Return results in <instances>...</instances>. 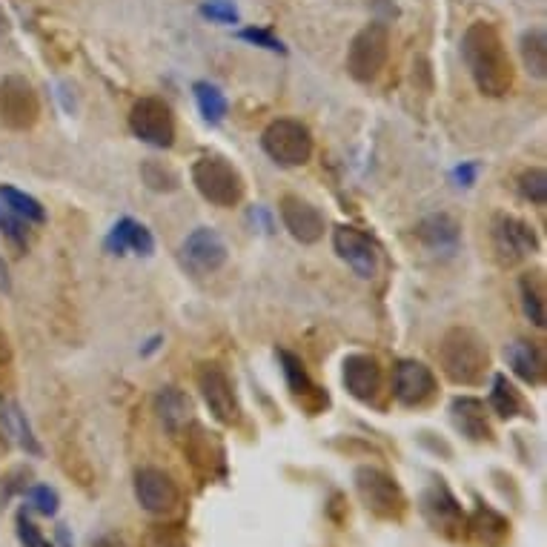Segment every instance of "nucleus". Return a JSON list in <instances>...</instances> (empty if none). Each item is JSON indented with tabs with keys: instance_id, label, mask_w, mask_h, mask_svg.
<instances>
[{
	"instance_id": "nucleus-2",
	"label": "nucleus",
	"mask_w": 547,
	"mask_h": 547,
	"mask_svg": "<svg viewBox=\"0 0 547 547\" xmlns=\"http://www.w3.org/2000/svg\"><path fill=\"white\" fill-rule=\"evenodd\" d=\"M439 364L442 373L459 387H476L490 373V350L476 330L470 327H450L439 344Z\"/></svg>"
},
{
	"instance_id": "nucleus-18",
	"label": "nucleus",
	"mask_w": 547,
	"mask_h": 547,
	"mask_svg": "<svg viewBox=\"0 0 547 547\" xmlns=\"http://www.w3.org/2000/svg\"><path fill=\"white\" fill-rule=\"evenodd\" d=\"M278 358H281V370H284V379H287L290 393L310 410V416L321 413V410L330 404V396H327L318 384H313V379L307 376L304 361L298 356H293V353H287V350H281Z\"/></svg>"
},
{
	"instance_id": "nucleus-6",
	"label": "nucleus",
	"mask_w": 547,
	"mask_h": 547,
	"mask_svg": "<svg viewBox=\"0 0 547 547\" xmlns=\"http://www.w3.org/2000/svg\"><path fill=\"white\" fill-rule=\"evenodd\" d=\"M356 490L364 507L379 519H401L407 510V499L401 493L399 482L373 464H364L356 470Z\"/></svg>"
},
{
	"instance_id": "nucleus-34",
	"label": "nucleus",
	"mask_w": 547,
	"mask_h": 547,
	"mask_svg": "<svg viewBox=\"0 0 547 547\" xmlns=\"http://www.w3.org/2000/svg\"><path fill=\"white\" fill-rule=\"evenodd\" d=\"M23 499H26V510H35L41 516H55L58 507H61L58 493L49 484H29L26 493H23Z\"/></svg>"
},
{
	"instance_id": "nucleus-9",
	"label": "nucleus",
	"mask_w": 547,
	"mask_h": 547,
	"mask_svg": "<svg viewBox=\"0 0 547 547\" xmlns=\"http://www.w3.org/2000/svg\"><path fill=\"white\" fill-rule=\"evenodd\" d=\"M490 238H493V250L499 255V261L507 267L539 253L536 230L516 215H496L493 227H490Z\"/></svg>"
},
{
	"instance_id": "nucleus-8",
	"label": "nucleus",
	"mask_w": 547,
	"mask_h": 547,
	"mask_svg": "<svg viewBox=\"0 0 547 547\" xmlns=\"http://www.w3.org/2000/svg\"><path fill=\"white\" fill-rule=\"evenodd\" d=\"M129 129L138 141L155 149H169L175 144V115L161 98H141L129 112Z\"/></svg>"
},
{
	"instance_id": "nucleus-22",
	"label": "nucleus",
	"mask_w": 547,
	"mask_h": 547,
	"mask_svg": "<svg viewBox=\"0 0 547 547\" xmlns=\"http://www.w3.org/2000/svg\"><path fill=\"white\" fill-rule=\"evenodd\" d=\"M450 413H453V424L459 427V433L467 436L470 442H490L493 439L484 401L473 399V396H462V399L453 401Z\"/></svg>"
},
{
	"instance_id": "nucleus-13",
	"label": "nucleus",
	"mask_w": 547,
	"mask_h": 547,
	"mask_svg": "<svg viewBox=\"0 0 547 547\" xmlns=\"http://www.w3.org/2000/svg\"><path fill=\"white\" fill-rule=\"evenodd\" d=\"M333 247H336L338 258L364 281L376 278L379 273V247L367 232L356 230V227H336L333 232Z\"/></svg>"
},
{
	"instance_id": "nucleus-16",
	"label": "nucleus",
	"mask_w": 547,
	"mask_h": 547,
	"mask_svg": "<svg viewBox=\"0 0 547 547\" xmlns=\"http://www.w3.org/2000/svg\"><path fill=\"white\" fill-rule=\"evenodd\" d=\"M341 379L344 387L353 399L364 401V404H376L381 396V387H384V373H381V364L376 356H367V353H353V356L344 358L341 364Z\"/></svg>"
},
{
	"instance_id": "nucleus-28",
	"label": "nucleus",
	"mask_w": 547,
	"mask_h": 547,
	"mask_svg": "<svg viewBox=\"0 0 547 547\" xmlns=\"http://www.w3.org/2000/svg\"><path fill=\"white\" fill-rule=\"evenodd\" d=\"M519 52H522V64H525L530 78H547V35L545 29H527L519 41Z\"/></svg>"
},
{
	"instance_id": "nucleus-35",
	"label": "nucleus",
	"mask_w": 547,
	"mask_h": 547,
	"mask_svg": "<svg viewBox=\"0 0 547 547\" xmlns=\"http://www.w3.org/2000/svg\"><path fill=\"white\" fill-rule=\"evenodd\" d=\"M201 15L215 23L238 21V9H235V3H232V0H207V3L201 6Z\"/></svg>"
},
{
	"instance_id": "nucleus-43",
	"label": "nucleus",
	"mask_w": 547,
	"mask_h": 547,
	"mask_svg": "<svg viewBox=\"0 0 547 547\" xmlns=\"http://www.w3.org/2000/svg\"><path fill=\"white\" fill-rule=\"evenodd\" d=\"M58 539H61V545H64V547H72V539H69V533H66L64 527L58 530Z\"/></svg>"
},
{
	"instance_id": "nucleus-19",
	"label": "nucleus",
	"mask_w": 547,
	"mask_h": 547,
	"mask_svg": "<svg viewBox=\"0 0 547 547\" xmlns=\"http://www.w3.org/2000/svg\"><path fill=\"white\" fill-rule=\"evenodd\" d=\"M155 413L169 436H181L192 424V401L178 387H161L155 396Z\"/></svg>"
},
{
	"instance_id": "nucleus-27",
	"label": "nucleus",
	"mask_w": 547,
	"mask_h": 547,
	"mask_svg": "<svg viewBox=\"0 0 547 547\" xmlns=\"http://www.w3.org/2000/svg\"><path fill=\"white\" fill-rule=\"evenodd\" d=\"M490 410L502 419H516V416H530L527 401L522 393L507 381V376H493V390H490Z\"/></svg>"
},
{
	"instance_id": "nucleus-1",
	"label": "nucleus",
	"mask_w": 547,
	"mask_h": 547,
	"mask_svg": "<svg viewBox=\"0 0 547 547\" xmlns=\"http://www.w3.org/2000/svg\"><path fill=\"white\" fill-rule=\"evenodd\" d=\"M462 58L476 89L487 98H505L513 89L516 69L507 55V46L493 23L476 21L464 29Z\"/></svg>"
},
{
	"instance_id": "nucleus-4",
	"label": "nucleus",
	"mask_w": 547,
	"mask_h": 547,
	"mask_svg": "<svg viewBox=\"0 0 547 547\" xmlns=\"http://www.w3.org/2000/svg\"><path fill=\"white\" fill-rule=\"evenodd\" d=\"M261 147L278 167H304L313 158V132L295 118H278L264 129Z\"/></svg>"
},
{
	"instance_id": "nucleus-12",
	"label": "nucleus",
	"mask_w": 547,
	"mask_h": 547,
	"mask_svg": "<svg viewBox=\"0 0 547 547\" xmlns=\"http://www.w3.org/2000/svg\"><path fill=\"white\" fill-rule=\"evenodd\" d=\"M135 499L152 516H167L181 502L175 479L161 467H141L135 473Z\"/></svg>"
},
{
	"instance_id": "nucleus-7",
	"label": "nucleus",
	"mask_w": 547,
	"mask_h": 547,
	"mask_svg": "<svg viewBox=\"0 0 547 547\" xmlns=\"http://www.w3.org/2000/svg\"><path fill=\"white\" fill-rule=\"evenodd\" d=\"M41 118V98L23 75H6L0 81V124L12 132H26Z\"/></svg>"
},
{
	"instance_id": "nucleus-15",
	"label": "nucleus",
	"mask_w": 547,
	"mask_h": 547,
	"mask_svg": "<svg viewBox=\"0 0 547 547\" xmlns=\"http://www.w3.org/2000/svg\"><path fill=\"white\" fill-rule=\"evenodd\" d=\"M278 212H281V221H284V230L293 235L298 244H318L324 238L327 230V221L318 207H313L307 198L301 195H284L278 201Z\"/></svg>"
},
{
	"instance_id": "nucleus-33",
	"label": "nucleus",
	"mask_w": 547,
	"mask_h": 547,
	"mask_svg": "<svg viewBox=\"0 0 547 547\" xmlns=\"http://www.w3.org/2000/svg\"><path fill=\"white\" fill-rule=\"evenodd\" d=\"M519 192L522 198L536 204V207H545L547 204V172L542 167H530L519 175Z\"/></svg>"
},
{
	"instance_id": "nucleus-41",
	"label": "nucleus",
	"mask_w": 547,
	"mask_h": 547,
	"mask_svg": "<svg viewBox=\"0 0 547 547\" xmlns=\"http://www.w3.org/2000/svg\"><path fill=\"white\" fill-rule=\"evenodd\" d=\"M0 293H9V270L3 258H0Z\"/></svg>"
},
{
	"instance_id": "nucleus-40",
	"label": "nucleus",
	"mask_w": 547,
	"mask_h": 547,
	"mask_svg": "<svg viewBox=\"0 0 547 547\" xmlns=\"http://www.w3.org/2000/svg\"><path fill=\"white\" fill-rule=\"evenodd\" d=\"M161 547H187V542L181 536H172V533H161Z\"/></svg>"
},
{
	"instance_id": "nucleus-39",
	"label": "nucleus",
	"mask_w": 547,
	"mask_h": 547,
	"mask_svg": "<svg viewBox=\"0 0 547 547\" xmlns=\"http://www.w3.org/2000/svg\"><path fill=\"white\" fill-rule=\"evenodd\" d=\"M476 172H479L476 164H464V167L456 169V178L462 181V187H470V184L476 181Z\"/></svg>"
},
{
	"instance_id": "nucleus-32",
	"label": "nucleus",
	"mask_w": 547,
	"mask_h": 547,
	"mask_svg": "<svg viewBox=\"0 0 547 547\" xmlns=\"http://www.w3.org/2000/svg\"><path fill=\"white\" fill-rule=\"evenodd\" d=\"M141 178L149 190L155 192H175L181 187V175L164 161H152V158L141 164Z\"/></svg>"
},
{
	"instance_id": "nucleus-20",
	"label": "nucleus",
	"mask_w": 547,
	"mask_h": 547,
	"mask_svg": "<svg viewBox=\"0 0 547 547\" xmlns=\"http://www.w3.org/2000/svg\"><path fill=\"white\" fill-rule=\"evenodd\" d=\"M106 250L112 255H149L155 253V238H152V232L144 227V224H138V221H132V218H121L112 232H109V238H106Z\"/></svg>"
},
{
	"instance_id": "nucleus-31",
	"label": "nucleus",
	"mask_w": 547,
	"mask_h": 547,
	"mask_svg": "<svg viewBox=\"0 0 547 547\" xmlns=\"http://www.w3.org/2000/svg\"><path fill=\"white\" fill-rule=\"evenodd\" d=\"M192 92H195V101H198V109H201L207 124H221L227 118V98L218 86L198 81L192 86Z\"/></svg>"
},
{
	"instance_id": "nucleus-3",
	"label": "nucleus",
	"mask_w": 547,
	"mask_h": 547,
	"mask_svg": "<svg viewBox=\"0 0 547 547\" xmlns=\"http://www.w3.org/2000/svg\"><path fill=\"white\" fill-rule=\"evenodd\" d=\"M192 184L201 192L204 201H210L212 207L232 210L244 201L247 195V181L238 172L235 164H230L221 155H204L192 164Z\"/></svg>"
},
{
	"instance_id": "nucleus-11",
	"label": "nucleus",
	"mask_w": 547,
	"mask_h": 547,
	"mask_svg": "<svg viewBox=\"0 0 547 547\" xmlns=\"http://www.w3.org/2000/svg\"><path fill=\"white\" fill-rule=\"evenodd\" d=\"M421 516L427 519V525L433 527L436 533H442L447 539L462 536L464 530V513L459 499L450 493V487L442 484V479L436 484H430L421 493Z\"/></svg>"
},
{
	"instance_id": "nucleus-26",
	"label": "nucleus",
	"mask_w": 547,
	"mask_h": 547,
	"mask_svg": "<svg viewBox=\"0 0 547 547\" xmlns=\"http://www.w3.org/2000/svg\"><path fill=\"white\" fill-rule=\"evenodd\" d=\"M519 293H522V307L525 316L530 318L533 327H545L547 324V290L542 270H530L519 278Z\"/></svg>"
},
{
	"instance_id": "nucleus-21",
	"label": "nucleus",
	"mask_w": 547,
	"mask_h": 547,
	"mask_svg": "<svg viewBox=\"0 0 547 547\" xmlns=\"http://www.w3.org/2000/svg\"><path fill=\"white\" fill-rule=\"evenodd\" d=\"M507 364L516 373V379H522L530 387H539L545 381V353L536 341L519 338L507 347Z\"/></svg>"
},
{
	"instance_id": "nucleus-36",
	"label": "nucleus",
	"mask_w": 547,
	"mask_h": 547,
	"mask_svg": "<svg viewBox=\"0 0 547 547\" xmlns=\"http://www.w3.org/2000/svg\"><path fill=\"white\" fill-rule=\"evenodd\" d=\"M18 539H21L23 547H52L43 539L41 530L35 527V522L29 519V510H26V507L18 513Z\"/></svg>"
},
{
	"instance_id": "nucleus-17",
	"label": "nucleus",
	"mask_w": 547,
	"mask_h": 547,
	"mask_svg": "<svg viewBox=\"0 0 547 547\" xmlns=\"http://www.w3.org/2000/svg\"><path fill=\"white\" fill-rule=\"evenodd\" d=\"M181 253H184V261H187L192 273L207 275L227 264L230 250H227V244L218 232L210 230V227H198V230L187 235Z\"/></svg>"
},
{
	"instance_id": "nucleus-10",
	"label": "nucleus",
	"mask_w": 547,
	"mask_h": 547,
	"mask_svg": "<svg viewBox=\"0 0 547 547\" xmlns=\"http://www.w3.org/2000/svg\"><path fill=\"white\" fill-rule=\"evenodd\" d=\"M198 390L207 401L210 413L221 424H238L241 421V404H238V396H235V387H232L230 376L224 367L218 364H201L198 367Z\"/></svg>"
},
{
	"instance_id": "nucleus-25",
	"label": "nucleus",
	"mask_w": 547,
	"mask_h": 547,
	"mask_svg": "<svg viewBox=\"0 0 547 547\" xmlns=\"http://www.w3.org/2000/svg\"><path fill=\"white\" fill-rule=\"evenodd\" d=\"M416 235L430 250H453L459 244V224L447 212H436V215L421 218Z\"/></svg>"
},
{
	"instance_id": "nucleus-29",
	"label": "nucleus",
	"mask_w": 547,
	"mask_h": 547,
	"mask_svg": "<svg viewBox=\"0 0 547 547\" xmlns=\"http://www.w3.org/2000/svg\"><path fill=\"white\" fill-rule=\"evenodd\" d=\"M0 204H6L9 210L21 215L29 224H46V210H43L41 201L29 192L12 187V184H0Z\"/></svg>"
},
{
	"instance_id": "nucleus-37",
	"label": "nucleus",
	"mask_w": 547,
	"mask_h": 547,
	"mask_svg": "<svg viewBox=\"0 0 547 547\" xmlns=\"http://www.w3.org/2000/svg\"><path fill=\"white\" fill-rule=\"evenodd\" d=\"M29 479H32V473H29L26 467H18V470H12V473L6 476V484H3V493H0V499L6 502V499H12L15 493H26V487H29Z\"/></svg>"
},
{
	"instance_id": "nucleus-38",
	"label": "nucleus",
	"mask_w": 547,
	"mask_h": 547,
	"mask_svg": "<svg viewBox=\"0 0 547 547\" xmlns=\"http://www.w3.org/2000/svg\"><path fill=\"white\" fill-rule=\"evenodd\" d=\"M241 38L250 43H258V46H264V49H270V52H284V46L281 41H275L270 32H264V29H244L241 32Z\"/></svg>"
},
{
	"instance_id": "nucleus-24",
	"label": "nucleus",
	"mask_w": 547,
	"mask_h": 547,
	"mask_svg": "<svg viewBox=\"0 0 547 547\" xmlns=\"http://www.w3.org/2000/svg\"><path fill=\"white\" fill-rule=\"evenodd\" d=\"M0 427L12 436V442L23 447L32 456H41V444L32 433V424L26 419L23 407L15 399H0Z\"/></svg>"
},
{
	"instance_id": "nucleus-14",
	"label": "nucleus",
	"mask_w": 547,
	"mask_h": 547,
	"mask_svg": "<svg viewBox=\"0 0 547 547\" xmlns=\"http://www.w3.org/2000/svg\"><path fill=\"white\" fill-rule=\"evenodd\" d=\"M393 393L404 407H421L439 393V381L424 361L404 358L396 364V373H393Z\"/></svg>"
},
{
	"instance_id": "nucleus-5",
	"label": "nucleus",
	"mask_w": 547,
	"mask_h": 547,
	"mask_svg": "<svg viewBox=\"0 0 547 547\" xmlns=\"http://www.w3.org/2000/svg\"><path fill=\"white\" fill-rule=\"evenodd\" d=\"M390 58V32L384 23H367L358 29L347 49V72L358 84H370L381 75Z\"/></svg>"
},
{
	"instance_id": "nucleus-30",
	"label": "nucleus",
	"mask_w": 547,
	"mask_h": 547,
	"mask_svg": "<svg viewBox=\"0 0 547 547\" xmlns=\"http://www.w3.org/2000/svg\"><path fill=\"white\" fill-rule=\"evenodd\" d=\"M29 227H32L29 221H23L21 215H15L6 204H0V235L6 238V244L15 250V255H23L29 250V244H32Z\"/></svg>"
},
{
	"instance_id": "nucleus-23",
	"label": "nucleus",
	"mask_w": 547,
	"mask_h": 547,
	"mask_svg": "<svg viewBox=\"0 0 547 547\" xmlns=\"http://www.w3.org/2000/svg\"><path fill=\"white\" fill-rule=\"evenodd\" d=\"M467 527H470L473 539L484 547H502L510 539V522L502 513H496L493 507L487 505L476 507V513L470 516Z\"/></svg>"
},
{
	"instance_id": "nucleus-42",
	"label": "nucleus",
	"mask_w": 547,
	"mask_h": 547,
	"mask_svg": "<svg viewBox=\"0 0 547 547\" xmlns=\"http://www.w3.org/2000/svg\"><path fill=\"white\" fill-rule=\"evenodd\" d=\"M6 361H9V341L0 333V364H6Z\"/></svg>"
}]
</instances>
